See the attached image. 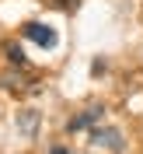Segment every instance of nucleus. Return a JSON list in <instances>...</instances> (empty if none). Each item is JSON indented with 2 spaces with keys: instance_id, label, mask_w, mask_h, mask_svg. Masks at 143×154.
<instances>
[{
  "instance_id": "nucleus-1",
  "label": "nucleus",
  "mask_w": 143,
  "mask_h": 154,
  "mask_svg": "<svg viewBox=\"0 0 143 154\" xmlns=\"http://www.w3.org/2000/svg\"><path fill=\"white\" fill-rule=\"evenodd\" d=\"M91 144L101 147V151L119 154V151H126V137H122V130H115V126H94V130H91Z\"/></svg>"
},
{
  "instance_id": "nucleus-2",
  "label": "nucleus",
  "mask_w": 143,
  "mask_h": 154,
  "mask_svg": "<svg viewBox=\"0 0 143 154\" xmlns=\"http://www.w3.org/2000/svg\"><path fill=\"white\" fill-rule=\"evenodd\" d=\"M21 35L28 38V42H35V46H42V49H56V42H59L56 28H49L42 21H28V25L21 28Z\"/></svg>"
},
{
  "instance_id": "nucleus-3",
  "label": "nucleus",
  "mask_w": 143,
  "mask_h": 154,
  "mask_svg": "<svg viewBox=\"0 0 143 154\" xmlns=\"http://www.w3.org/2000/svg\"><path fill=\"white\" fill-rule=\"evenodd\" d=\"M101 116H105V105H91V109H84L80 116H73L67 123V133H80V130H94L98 123H101Z\"/></svg>"
},
{
  "instance_id": "nucleus-4",
  "label": "nucleus",
  "mask_w": 143,
  "mask_h": 154,
  "mask_svg": "<svg viewBox=\"0 0 143 154\" xmlns=\"http://www.w3.org/2000/svg\"><path fill=\"white\" fill-rule=\"evenodd\" d=\"M18 126H21V133H28V137H31V133H35V126H38V112H31V109H28V112L21 116V123H18Z\"/></svg>"
},
{
  "instance_id": "nucleus-5",
  "label": "nucleus",
  "mask_w": 143,
  "mask_h": 154,
  "mask_svg": "<svg viewBox=\"0 0 143 154\" xmlns=\"http://www.w3.org/2000/svg\"><path fill=\"white\" fill-rule=\"evenodd\" d=\"M4 53H7V63H14V67H25V49H21V46H14V42H10Z\"/></svg>"
},
{
  "instance_id": "nucleus-6",
  "label": "nucleus",
  "mask_w": 143,
  "mask_h": 154,
  "mask_svg": "<svg viewBox=\"0 0 143 154\" xmlns=\"http://www.w3.org/2000/svg\"><path fill=\"white\" fill-rule=\"evenodd\" d=\"M52 4H56L59 11H77L80 7V0H52Z\"/></svg>"
},
{
  "instance_id": "nucleus-7",
  "label": "nucleus",
  "mask_w": 143,
  "mask_h": 154,
  "mask_svg": "<svg viewBox=\"0 0 143 154\" xmlns=\"http://www.w3.org/2000/svg\"><path fill=\"white\" fill-rule=\"evenodd\" d=\"M49 154H73L70 147H63V144H56V147H49Z\"/></svg>"
}]
</instances>
